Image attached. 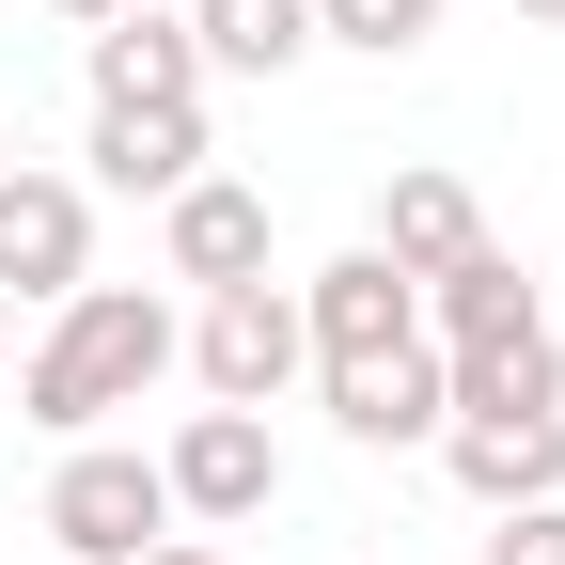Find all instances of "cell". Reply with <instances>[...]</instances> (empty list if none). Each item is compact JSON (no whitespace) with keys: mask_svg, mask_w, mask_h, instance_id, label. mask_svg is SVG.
I'll return each instance as SVG.
<instances>
[{"mask_svg":"<svg viewBox=\"0 0 565 565\" xmlns=\"http://www.w3.org/2000/svg\"><path fill=\"white\" fill-rule=\"evenodd\" d=\"M534 330H550V299H534L519 252H471V267L424 282V345H440V362H487V345H534Z\"/></svg>","mask_w":565,"mask_h":565,"instance_id":"obj_9","label":"cell"},{"mask_svg":"<svg viewBox=\"0 0 565 565\" xmlns=\"http://www.w3.org/2000/svg\"><path fill=\"white\" fill-rule=\"evenodd\" d=\"M158 252H173V282H267V189H236V173H189L173 204H158Z\"/></svg>","mask_w":565,"mask_h":565,"instance_id":"obj_8","label":"cell"},{"mask_svg":"<svg viewBox=\"0 0 565 565\" xmlns=\"http://www.w3.org/2000/svg\"><path fill=\"white\" fill-rule=\"evenodd\" d=\"M189 362L173 299H141V282H79V299H47V330L17 345V408L47 440H110V408H141Z\"/></svg>","mask_w":565,"mask_h":565,"instance_id":"obj_1","label":"cell"},{"mask_svg":"<svg viewBox=\"0 0 565 565\" xmlns=\"http://www.w3.org/2000/svg\"><path fill=\"white\" fill-rule=\"evenodd\" d=\"M95 282V189L0 158V299H79Z\"/></svg>","mask_w":565,"mask_h":565,"instance_id":"obj_6","label":"cell"},{"mask_svg":"<svg viewBox=\"0 0 565 565\" xmlns=\"http://www.w3.org/2000/svg\"><path fill=\"white\" fill-rule=\"evenodd\" d=\"M362 252H393L408 282H440V267H471L487 252V204H471V173H440V158H408L393 189H377V236Z\"/></svg>","mask_w":565,"mask_h":565,"instance_id":"obj_10","label":"cell"},{"mask_svg":"<svg viewBox=\"0 0 565 565\" xmlns=\"http://www.w3.org/2000/svg\"><path fill=\"white\" fill-rule=\"evenodd\" d=\"M0 377H17V299H0Z\"/></svg>","mask_w":565,"mask_h":565,"instance_id":"obj_20","label":"cell"},{"mask_svg":"<svg viewBox=\"0 0 565 565\" xmlns=\"http://www.w3.org/2000/svg\"><path fill=\"white\" fill-rule=\"evenodd\" d=\"M63 17H79V32H110V17H126V0H63Z\"/></svg>","mask_w":565,"mask_h":565,"instance_id":"obj_19","label":"cell"},{"mask_svg":"<svg viewBox=\"0 0 565 565\" xmlns=\"http://www.w3.org/2000/svg\"><path fill=\"white\" fill-rule=\"evenodd\" d=\"M79 158H95V189H189L204 173V95H126V110H95V141H79Z\"/></svg>","mask_w":565,"mask_h":565,"instance_id":"obj_12","label":"cell"},{"mask_svg":"<svg viewBox=\"0 0 565 565\" xmlns=\"http://www.w3.org/2000/svg\"><path fill=\"white\" fill-rule=\"evenodd\" d=\"M47 565H63V550H47Z\"/></svg>","mask_w":565,"mask_h":565,"instance_id":"obj_22","label":"cell"},{"mask_svg":"<svg viewBox=\"0 0 565 565\" xmlns=\"http://www.w3.org/2000/svg\"><path fill=\"white\" fill-rule=\"evenodd\" d=\"M471 565H565V503H503Z\"/></svg>","mask_w":565,"mask_h":565,"instance_id":"obj_17","label":"cell"},{"mask_svg":"<svg viewBox=\"0 0 565 565\" xmlns=\"http://www.w3.org/2000/svg\"><path fill=\"white\" fill-rule=\"evenodd\" d=\"M299 345H315V377H345V362H408V345H424V282H408L393 252H330V267L299 282Z\"/></svg>","mask_w":565,"mask_h":565,"instance_id":"obj_5","label":"cell"},{"mask_svg":"<svg viewBox=\"0 0 565 565\" xmlns=\"http://www.w3.org/2000/svg\"><path fill=\"white\" fill-rule=\"evenodd\" d=\"M158 534H189L173 487H158V456L141 440H63V471H47V550L63 565H141Z\"/></svg>","mask_w":565,"mask_h":565,"instance_id":"obj_2","label":"cell"},{"mask_svg":"<svg viewBox=\"0 0 565 565\" xmlns=\"http://www.w3.org/2000/svg\"><path fill=\"white\" fill-rule=\"evenodd\" d=\"M189 377H204V408H282V393L315 377L299 282H221V299L189 315Z\"/></svg>","mask_w":565,"mask_h":565,"instance_id":"obj_3","label":"cell"},{"mask_svg":"<svg viewBox=\"0 0 565 565\" xmlns=\"http://www.w3.org/2000/svg\"><path fill=\"white\" fill-rule=\"evenodd\" d=\"M440 32V0H315V47H362V63H408Z\"/></svg>","mask_w":565,"mask_h":565,"instance_id":"obj_16","label":"cell"},{"mask_svg":"<svg viewBox=\"0 0 565 565\" xmlns=\"http://www.w3.org/2000/svg\"><path fill=\"white\" fill-rule=\"evenodd\" d=\"M440 377H456V408H565V330L487 345V362H440Z\"/></svg>","mask_w":565,"mask_h":565,"instance_id":"obj_15","label":"cell"},{"mask_svg":"<svg viewBox=\"0 0 565 565\" xmlns=\"http://www.w3.org/2000/svg\"><path fill=\"white\" fill-rule=\"evenodd\" d=\"M141 565H221V534H158V550H141Z\"/></svg>","mask_w":565,"mask_h":565,"instance_id":"obj_18","label":"cell"},{"mask_svg":"<svg viewBox=\"0 0 565 565\" xmlns=\"http://www.w3.org/2000/svg\"><path fill=\"white\" fill-rule=\"evenodd\" d=\"M440 471L471 487L487 519H503V503H565V408H456L440 424Z\"/></svg>","mask_w":565,"mask_h":565,"instance_id":"obj_7","label":"cell"},{"mask_svg":"<svg viewBox=\"0 0 565 565\" xmlns=\"http://www.w3.org/2000/svg\"><path fill=\"white\" fill-rule=\"evenodd\" d=\"M189 47L204 79H282V63H315V0H189Z\"/></svg>","mask_w":565,"mask_h":565,"instance_id":"obj_13","label":"cell"},{"mask_svg":"<svg viewBox=\"0 0 565 565\" xmlns=\"http://www.w3.org/2000/svg\"><path fill=\"white\" fill-rule=\"evenodd\" d=\"M126 95H204V47H189V17L126 0V17L95 32V110H126Z\"/></svg>","mask_w":565,"mask_h":565,"instance_id":"obj_14","label":"cell"},{"mask_svg":"<svg viewBox=\"0 0 565 565\" xmlns=\"http://www.w3.org/2000/svg\"><path fill=\"white\" fill-rule=\"evenodd\" d=\"M519 17H565V0H519Z\"/></svg>","mask_w":565,"mask_h":565,"instance_id":"obj_21","label":"cell"},{"mask_svg":"<svg viewBox=\"0 0 565 565\" xmlns=\"http://www.w3.org/2000/svg\"><path fill=\"white\" fill-rule=\"evenodd\" d=\"M330 424L362 456H408V440H440L456 424V377H440V345H408V362H345L330 377Z\"/></svg>","mask_w":565,"mask_h":565,"instance_id":"obj_11","label":"cell"},{"mask_svg":"<svg viewBox=\"0 0 565 565\" xmlns=\"http://www.w3.org/2000/svg\"><path fill=\"white\" fill-rule=\"evenodd\" d=\"M158 487H173V519L189 534H236L282 503V440H267V408H189L173 440H158Z\"/></svg>","mask_w":565,"mask_h":565,"instance_id":"obj_4","label":"cell"}]
</instances>
